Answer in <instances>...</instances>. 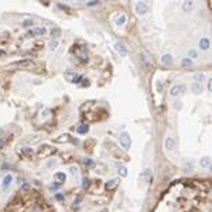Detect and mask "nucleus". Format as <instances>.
I'll list each match as a JSON object with an SVG mask.
<instances>
[{"label": "nucleus", "mask_w": 212, "mask_h": 212, "mask_svg": "<svg viewBox=\"0 0 212 212\" xmlns=\"http://www.w3.org/2000/svg\"><path fill=\"white\" fill-rule=\"evenodd\" d=\"M11 181H13V175H11V174H7V175L3 178V184H2V185H3V188H7L9 185L11 184Z\"/></svg>", "instance_id": "4468645a"}, {"label": "nucleus", "mask_w": 212, "mask_h": 212, "mask_svg": "<svg viewBox=\"0 0 212 212\" xmlns=\"http://www.w3.org/2000/svg\"><path fill=\"white\" fill-rule=\"evenodd\" d=\"M201 167H204V168H206V167H211V160H209V157H204L201 160Z\"/></svg>", "instance_id": "4be33fe9"}, {"label": "nucleus", "mask_w": 212, "mask_h": 212, "mask_svg": "<svg viewBox=\"0 0 212 212\" xmlns=\"http://www.w3.org/2000/svg\"><path fill=\"white\" fill-rule=\"evenodd\" d=\"M181 65H183L184 68L191 67V65H192V59H190V58H184L183 61H181Z\"/></svg>", "instance_id": "b1692460"}, {"label": "nucleus", "mask_w": 212, "mask_h": 212, "mask_svg": "<svg viewBox=\"0 0 212 212\" xmlns=\"http://www.w3.org/2000/svg\"><path fill=\"white\" fill-rule=\"evenodd\" d=\"M134 10L139 16H146L151 10V3L150 2H137L134 6Z\"/></svg>", "instance_id": "f257e3e1"}, {"label": "nucleus", "mask_w": 212, "mask_h": 212, "mask_svg": "<svg viewBox=\"0 0 212 212\" xmlns=\"http://www.w3.org/2000/svg\"><path fill=\"white\" fill-rule=\"evenodd\" d=\"M83 165H85V167H92V165H94V161H92L90 158H83Z\"/></svg>", "instance_id": "c756f323"}, {"label": "nucleus", "mask_w": 212, "mask_h": 212, "mask_svg": "<svg viewBox=\"0 0 212 212\" xmlns=\"http://www.w3.org/2000/svg\"><path fill=\"white\" fill-rule=\"evenodd\" d=\"M198 57V52L195 50H190L188 51V58H190V59H192V58H197Z\"/></svg>", "instance_id": "c85d7f7f"}, {"label": "nucleus", "mask_w": 212, "mask_h": 212, "mask_svg": "<svg viewBox=\"0 0 212 212\" xmlns=\"http://www.w3.org/2000/svg\"><path fill=\"white\" fill-rule=\"evenodd\" d=\"M2 136H4V130L3 129H0V137H2Z\"/></svg>", "instance_id": "37998d69"}, {"label": "nucleus", "mask_w": 212, "mask_h": 212, "mask_svg": "<svg viewBox=\"0 0 212 212\" xmlns=\"http://www.w3.org/2000/svg\"><path fill=\"white\" fill-rule=\"evenodd\" d=\"M125 23H126V16L125 14L119 16V17L116 18V24H117V25H123Z\"/></svg>", "instance_id": "5701e85b"}, {"label": "nucleus", "mask_w": 212, "mask_h": 212, "mask_svg": "<svg viewBox=\"0 0 212 212\" xmlns=\"http://www.w3.org/2000/svg\"><path fill=\"white\" fill-rule=\"evenodd\" d=\"M119 141H120V144H122V147L125 148V150H129L130 146H132V139H130L129 133H126V132H123V133L120 134Z\"/></svg>", "instance_id": "7ed1b4c3"}, {"label": "nucleus", "mask_w": 212, "mask_h": 212, "mask_svg": "<svg viewBox=\"0 0 212 212\" xmlns=\"http://www.w3.org/2000/svg\"><path fill=\"white\" fill-rule=\"evenodd\" d=\"M141 62H143V65H144V68L146 69H151L153 68V62L150 61V58H148V55L146 54V52H141Z\"/></svg>", "instance_id": "6e6552de"}, {"label": "nucleus", "mask_w": 212, "mask_h": 212, "mask_svg": "<svg viewBox=\"0 0 212 212\" xmlns=\"http://www.w3.org/2000/svg\"><path fill=\"white\" fill-rule=\"evenodd\" d=\"M161 64L164 65V67H171V65L174 64V58L171 54H164L161 55Z\"/></svg>", "instance_id": "423d86ee"}, {"label": "nucleus", "mask_w": 212, "mask_h": 212, "mask_svg": "<svg viewBox=\"0 0 212 212\" xmlns=\"http://www.w3.org/2000/svg\"><path fill=\"white\" fill-rule=\"evenodd\" d=\"M164 147L167 151H171L174 150V147H175V140H174L173 137H165L164 140Z\"/></svg>", "instance_id": "9d476101"}, {"label": "nucleus", "mask_w": 212, "mask_h": 212, "mask_svg": "<svg viewBox=\"0 0 212 212\" xmlns=\"http://www.w3.org/2000/svg\"><path fill=\"white\" fill-rule=\"evenodd\" d=\"M3 168H4V170H7V168H13V165H11V164H9V163H4V164H3Z\"/></svg>", "instance_id": "f704fd0d"}, {"label": "nucleus", "mask_w": 212, "mask_h": 212, "mask_svg": "<svg viewBox=\"0 0 212 212\" xmlns=\"http://www.w3.org/2000/svg\"><path fill=\"white\" fill-rule=\"evenodd\" d=\"M115 50L117 51L119 54L122 55V57H126V55H127V48L125 47V45H123V44H115Z\"/></svg>", "instance_id": "9b49d317"}, {"label": "nucleus", "mask_w": 212, "mask_h": 212, "mask_svg": "<svg viewBox=\"0 0 212 212\" xmlns=\"http://www.w3.org/2000/svg\"><path fill=\"white\" fill-rule=\"evenodd\" d=\"M195 7V2L188 0V2H183V11L184 13H191Z\"/></svg>", "instance_id": "0eeeda50"}, {"label": "nucleus", "mask_w": 212, "mask_h": 212, "mask_svg": "<svg viewBox=\"0 0 212 212\" xmlns=\"http://www.w3.org/2000/svg\"><path fill=\"white\" fill-rule=\"evenodd\" d=\"M31 24H33V20H25V21L23 23V27H25V28H27V27H30Z\"/></svg>", "instance_id": "473e14b6"}, {"label": "nucleus", "mask_w": 212, "mask_h": 212, "mask_svg": "<svg viewBox=\"0 0 212 212\" xmlns=\"http://www.w3.org/2000/svg\"><path fill=\"white\" fill-rule=\"evenodd\" d=\"M23 190H24V191H28V190H30V183H24V184H23Z\"/></svg>", "instance_id": "72a5a7b5"}, {"label": "nucleus", "mask_w": 212, "mask_h": 212, "mask_svg": "<svg viewBox=\"0 0 212 212\" xmlns=\"http://www.w3.org/2000/svg\"><path fill=\"white\" fill-rule=\"evenodd\" d=\"M55 180H57L59 184H62V183H65V180H67V175H65L64 173H55Z\"/></svg>", "instance_id": "f3484780"}, {"label": "nucleus", "mask_w": 212, "mask_h": 212, "mask_svg": "<svg viewBox=\"0 0 212 212\" xmlns=\"http://www.w3.org/2000/svg\"><path fill=\"white\" fill-rule=\"evenodd\" d=\"M59 34H61V30L58 28V27H55V28H52V30H51V37L57 38V37H59Z\"/></svg>", "instance_id": "393cba45"}, {"label": "nucleus", "mask_w": 212, "mask_h": 212, "mask_svg": "<svg viewBox=\"0 0 212 212\" xmlns=\"http://www.w3.org/2000/svg\"><path fill=\"white\" fill-rule=\"evenodd\" d=\"M208 89H209V90H212V82H211V81L208 82Z\"/></svg>", "instance_id": "a19ab883"}, {"label": "nucleus", "mask_w": 212, "mask_h": 212, "mask_svg": "<svg viewBox=\"0 0 212 212\" xmlns=\"http://www.w3.org/2000/svg\"><path fill=\"white\" fill-rule=\"evenodd\" d=\"M55 153V148H51L50 146H47V144H44V146H41L38 150V156L40 157H48V156L54 154Z\"/></svg>", "instance_id": "20e7f679"}, {"label": "nucleus", "mask_w": 212, "mask_h": 212, "mask_svg": "<svg viewBox=\"0 0 212 212\" xmlns=\"http://www.w3.org/2000/svg\"><path fill=\"white\" fill-rule=\"evenodd\" d=\"M55 198H57L58 201H62V199H64V195H62V194H57V195H55Z\"/></svg>", "instance_id": "c9c22d12"}, {"label": "nucleus", "mask_w": 212, "mask_h": 212, "mask_svg": "<svg viewBox=\"0 0 212 212\" xmlns=\"http://www.w3.org/2000/svg\"><path fill=\"white\" fill-rule=\"evenodd\" d=\"M194 81L197 83H201L205 81V74H202V72H198V74H195L194 75Z\"/></svg>", "instance_id": "dca6fc26"}, {"label": "nucleus", "mask_w": 212, "mask_h": 212, "mask_svg": "<svg viewBox=\"0 0 212 212\" xmlns=\"http://www.w3.org/2000/svg\"><path fill=\"white\" fill-rule=\"evenodd\" d=\"M61 139H55V141H58V143H62V141H69L71 139H69L68 134H64V136H59Z\"/></svg>", "instance_id": "bb28decb"}, {"label": "nucleus", "mask_w": 212, "mask_h": 212, "mask_svg": "<svg viewBox=\"0 0 212 212\" xmlns=\"http://www.w3.org/2000/svg\"><path fill=\"white\" fill-rule=\"evenodd\" d=\"M117 173H119V175H120V177H126V175H127V170H126L125 165L117 164Z\"/></svg>", "instance_id": "6ab92c4d"}, {"label": "nucleus", "mask_w": 212, "mask_h": 212, "mask_svg": "<svg viewBox=\"0 0 212 212\" xmlns=\"http://www.w3.org/2000/svg\"><path fill=\"white\" fill-rule=\"evenodd\" d=\"M143 178L146 180V183H147V184L151 181V170H150V168H147V170L143 173Z\"/></svg>", "instance_id": "412c9836"}, {"label": "nucleus", "mask_w": 212, "mask_h": 212, "mask_svg": "<svg viewBox=\"0 0 212 212\" xmlns=\"http://www.w3.org/2000/svg\"><path fill=\"white\" fill-rule=\"evenodd\" d=\"M174 108H175V109H181V102H177V103L174 105Z\"/></svg>", "instance_id": "4c0bfd02"}, {"label": "nucleus", "mask_w": 212, "mask_h": 212, "mask_svg": "<svg viewBox=\"0 0 212 212\" xmlns=\"http://www.w3.org/2000/svg\"><path fill=\"white\" fill-rule=\"evenodd\" d=\"M6 55V51H3V50H0V57H4Z\"/></svg>", "instance_id": "ea45409f"}, {"label": "nucleus", "mask_w": 212, "mask_h": 212, "mask_svg": "<svg viewBox=\"0 0 212 212\" xmlns=\"http://www.w3.org/2000/svg\"><path fill=\"white\" fill-rule=\"evenodd\" d=\"M184 92H185V86H184V85H174V86L171 88V90H170V95L173 98H178V96H181Z\"/></svg>", "instance_id": "39448f33"}, {"label": "nucleus", "mask_w": 212, "mask_h": 212, "mask_svg": "<svg viewBox=\"0 0 212 212\" xmlns=\"http://www.w3.org/2000/svg\"><path fill=\"white\" fill-rule=\"evenodd\" d=\"M45 31H47V30L44 28V27H37V28L28 31V34H27V36H30V37H40V36H44V34H45Z\"/></svg>", "instance_id": "1a4fd4ad"}, {"label": "nucleus", "mask_w": 212, "mask_h": 212, "mask_svg": "<svg viewBox=\"0 0 212 212\" xmlns=\"http://www.w3.org/2000/svg\"><path fill=\"white\" fill-rule=\"evenodd\" d=\"M3 147H4V141L0 140V148H3Z\"/></svg>", "instance_id": "79ce46f5"}, {"label": "nucleus", "mask_w": 212, "mask_h": 212, "mask_svg": "<svg viewBox=\"0 0 212 212\" xmlns=\"http://www.w3.org/2000/svg\"><path fill=\"white\" fill-rule=\"evenodd\" d=\"M64 76L68 82H72V83H79V81L82 79V75L76 74V72L72 71V69H67V71L64 72Z\"/></svg>", "instance_id": "f03ea898"}, {"label": "nucleus", "mask_w": 212, "mask_h": 212, "mask_svg": "<svg viewBox=\"0 0 212 212\" xmlns=\"http://www.w3.org/2000/svg\"><path fill=\"white\" fill-rule=\"evenodd\" d=\"M191 89H192V92H194V94H201V92H202V86H201V83H197V82H194V83H192Z\"/></svg>", "instance_id": "a211bd4d"}, {"label": "nucleus", "mask_w": 212, "mask_h": 212, "mask_svg": "<svg viewBox=\"0 0 212 212\" xmlns=\"http://www.w3.org/2000/svg\"><path fill=\"white\" fill-rule=\"evenodd\" d=\"M71 171H72V174H78V168H76V167H72Z\"/></svg>", "instance_id": "e433bc0d"}, {"label": "nucleus", "mask_w": 212, "mask_h": 212, "mask_svg": "<svg viewBox=\"0 0 212 212\" xmlns=\"http://www.w3.org/2000/svg\"><path fill=\"white\" fill-rule=\"evenodd\" d=\"M57 45H58V41H57V40H54V41H51V43H50V48H51L52 51L57 48Z\"/></svg>", "instance_id": "2f4dec72"}, {"label": "nucleus", "mask_w": 212, "mask_h": 212, "mask_svg": "<svg viewBox=\"0 0 212 212\" xmlns=\"http://www.w3.org/2000/svg\"><path fill=\"white\" fill-rule=\"evenodd\" d=\"M14 65H17V67H28V65H31V61L27 58V59H21V61L14 62Z\"/></svg>", "instance_id": "aec40b11"}, {"label": "nucleus", "mask_w": 212, "mask_h": 212, "mask_svg": "<svg viewBox=\"0 0 212 212\" xmlns=\"http://www.w3.org/2000/svg\"><path fill=\"white\" fill-rule=\"evenodd\" d=\"M98 3H99V2H95V0H94V2H90V3H88V6H96Z\"/></svg>", "instance_id": "58836bf2"}, {"label": "nucleus", "mask_w": 212, "mask_h": 212, "mask_svg": "<svg viewBox=\"0 0 212 212\" xmlns=\"http://www.w3.org/2000/svg\"><path fill=\"white\" fill-rule=\"evenodd\" d=\"M209 44H211V43H209V40L205 38V37L199 40V48H201V50H204V51H206V50L209 48Z\"/></svg>", "instance_id": "ddd939ff"}, {"label": "nucleus", "mask_w": 212, "mask_h": 212, "mask_svg": "<svg viewBox=\"0 0 212 212\" xmlns=\"http://www.w3.org/2000/svg\"><path fill=\"white\" fill-rule=\"evenodd\" d=\"M117 184H119V180H110V181H108L106 183V190H113V188H116L117 187Z\"/></svg>", "instance_id": "2eb2a0df"}, {"label": "nucleus", "mask_w": 212, "mask_h": 212, "mask_svg": "<svg viewBox=\"0 0 212 212\" xmlns=\"http://www.w3.org/2000/svg\"><path fill=\"white\" fill-rule=\"evenodd\" d=\"M21 151H23V154L27 156V157H31V156H33V150H31V148H28V147H24Z\"/></svg>", "instance_id": "cd10ccee"}, {"label": "nucleus", "mask_w": 212, "mask_h": 212, "mask_svg": "<svg viewBox=\"0 0 212 212\" xmlns=\"http://www.w3.org/2000/svg\"><path fill=\"white\" fill-rule=\"evenodd\" d=\"M76 132H78L79 134H86L88 132H89V126H88L86 123H82V125H79L78 127H76Z\"/></svg>", "instance_id": "f8f14e48"}, {"label": "nucleus", "mask_w": 212, "mask_h": 212, "mask_svg": "<svg viewBox=\"0 0 212 212\" xmlns=\"http://www.w3.org/2000/svg\"><path fill=\"white\" fill-rule=\"evenodd\" d=\"M34 212H41V211H40V209H36V211H34Z\"/></svg>", "instance_id": "c03bdc74"}, {"label": "nucleus", "mask_w": 212, "mask_h": 212, "mask_svg": "<svg viewBox=\"0 0 212 212\" xmlns=\"http://www.w3.org/2000/svg\"><path fill=\"white\" fill-rule=\"evenodd\" d=\"M83 188L86 190V188H89V185H90V181H89V178H83Z\"/></svg>", "instance_id": "7c9ffc66"}, {"label": "nucleus", "mask_w": 212, "mask_h": 212, "mask_svg": "<svg viewBox=\"0 0 212 212\" xmlns=\"http://www.w3.org/2000/svg\"><path fill=\"white\" fill-rule=\"evenodd\" d=\"M184 171H187V173L194 171V163H190V164H185V165H184Z\"/></svg>", "instance_id": "a878e982"}]
</instances>
